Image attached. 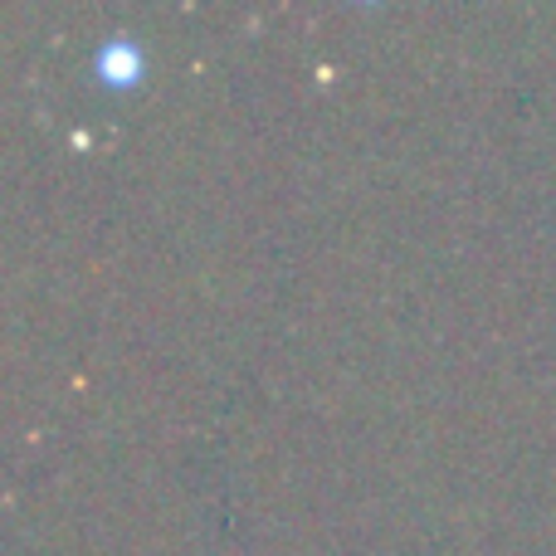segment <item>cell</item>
Masks as SVG:
<instances>
[{"mask_svg":"<svg viewBox=\"0 0 556 556\" xmlns=\"http://www.w3.org/2000/svg\"><path fill=\"white\" fill-rule=\"evenodd\" d=\"M103 68H108V74H123V84H132V74H137V54H132V45H127V39L108 45Z\"/></svg>","mask_w":556,"mask_h":556,"instance_id":"6da1fadb","label":"cell"}]
</instances>
